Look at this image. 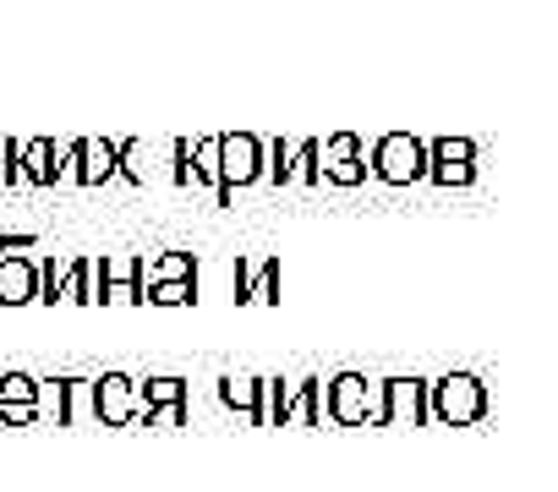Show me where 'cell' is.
<instances>
[{
	"label": "cell",
	"instance_id": "1",
	"mask_svg": "<svg viewBox=\"0 0 558 492\" xmlns=\"http://www.w3.org/2000/svg\"><path fill=\"white\" fill-rule=\"evenodd\" d=\"M39 416V378L7 372L0 378V427H28Z\"/></svg>",
	"mask_w": 558,
	"mask_h": 492
},
{
	"label": "cell",
	"instance_id": "2",
	"mask_svg": "<svg viewBox=\"0 0 558 492\" xmlns=\"http://www.w3.org/2000/svg\"><path fill=\"white\" fill-rule=\"evenodd\" d=\"M39 302V269L28 258H0V307Z\"/></svg>",
	"mask_w": 558,
	"mask_h": 492
},
{
	"label": "cell",
	"instance_id": "3",
	"mask_svg": "<svg viewBox=\"0 0 558 492\" xmlns=\"http://www.w3.org/2000/svg\"><path fill=\"white\" fill-rule=\"evenodd\" d=\"M23 170H28V181L34 186H56V143H28L23 148Z\"/></svg>",
	"mask_w": 558,
	"mask_h": 492
},
{
	"label": "cell",
	"instance_id": "4",
	"mask_svg": "<svg viewBox=\"0 0 558 492\" xmlns=\"http://www.w3.org/2000/svg\"><path fill=\"white\" fill-rule=\"evenodd\" d=\"M116 170V148H105V143H77V175L83 181H105Z\"/></svg>",
	"mask_w": 558,
	"mask_h": 492
},
{
	"label": "cell",
	"instance_id": "5",
	"mask_svg": "<svg viewBox=\"0 0 558 492\" xmlns=\"http://www.w3.org/2000/svg\"><path fill=\"white\" fill-rule=\"evenodd\" d=\"M132 410V389H126V378H105L99 383V416L105 421H121Z\"/></svg>",
	"mask_w": 558,
	"mask_h": 492
},
{
	"label": "cell",
	"instance_id": "6",
	"mask_svg": "<svg viewBox=\"0 0 558 492\" xmlns=\"http://www.w3.org/2000/svg\"><path fill=\"white\" fill-rule=\"evenodd\" d=\"M0 186H28V170H23V148L17 137H0Z\"/></svg>",
	"mask_w": 558,
	"mask_h": 492
},
{
	"label": "cell",
	"instance_id": "7",
	"mask_svg": "<svg viewBox=\"0 0 558 492\" xmlns=\"http://www.w3.org/2000/svg\"><path fill=\"white\" fill-rule=\"evenodd\" d=\"M34 253V235H0V258H28Z\"/></svg>",
	"mask_w": 558,
	"mask_h": 492
},
{
	"label": "cell",
	"instance_id": "8",
	"mask_svg": "<svg viewBox=\"0 0 558 492\" xmlns=\"http://www.w3.org/2000/svg\"><path fill=\"white\" fill-rule=\"evenodd\" d=\"M230 175H235V181L252 175V143H235V148H230Z\"/></svg>",
	"mask_w": 558,
	"mask_h": 492
}]
</instances>
